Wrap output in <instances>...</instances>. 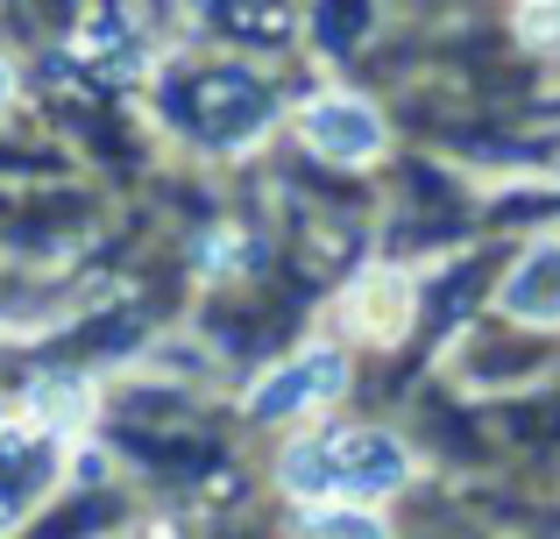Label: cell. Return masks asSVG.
<instances>
[{
  "label": "cell",
  "mask_w": 560,
  "mask_h": 539,
  "mask_svg": "<svg viewBox=\"0 0 560 539\" xmlns=\"http://www.w3.org/2000/svg\"><path fill=\"white\" fill-rule=\"evenodd\" d=\"M334 461H341V483H362V490H383V483H397V447L390 441H376V433H348V441H334L327 447Z\"/></svg>",
  "instance_id": "cell-2"
},
{
  "label": "cell",
  "mask_w": 560,
  "mask_h": 539,
  "mask_svg": "<svg viewBox=\"0 0 560 539\" xmlns=\"http://www.w3.org/2000/svg\"><path fill=\"white\" fill-rule=\"evenodd\" d=\"M327 539H376L370 518H327Z\"/></svg>",
  "instance_id": "cell-7"
},
{
  "label": "cell",
  "mask_w": 560,
  "mask_h": 539,
  "mask_svg": "<svg viewBox=\"0 0 560 539\" xmlns=\"http://www.w3.org/2000/svg\"><path fill=\"white\" fill-rule=\"evenodd\" d=\"M511 305L518 313H560V249H547V256H533L518 277H511Z\"/></svg>",
  "instance_id": "cell-4"
},
{
  "label": "cell",
  "mask_w": 560,
  "mask_h": 539,
  "mask_svg": "<svg viewBox=\"0 0 560 539\" xmlns=\"http://www.w3.org/2000/svg\"><path fill=\"white\" fill-rule=\"evenodd\" d=\"M191 99H199V128L213 142H228V136H248V128L262 121V85H248V79H234V71H213V79H199L191 85Z\"/></svg>",
  "instance_id": "cell-1"
},
{
  "label": "cell",
  "mask_w": 560,
  "mask_h": 539,
  "mask_svg": "<svg viewBox=\"0 0 560 539\" xmlns=\"http://www.w3.org/2000/svg\"><path fill=\"white\" fill-rule=\"evenodd\" d=\"M313 136H319V150H341V156H370L376 150V121L362 107H341V99L313 114Z\"/></svg>",
  "instance_id": "cell-3"
},
{
  "label": "cell",
  "mask_w": 560,
  "mask_h": 539,
  "mask_svg": "<svg viewBox=\"0 0 560 539\" xmlns=\"http://www.w3.org/2000/svg\"><path fill=\"white\" fill-rule=\"evenodd\" d=\"M525 36H533V43H560V0H547V8L525 22Z\"/></svg>",
  "instance_id": "cell-6"
},
{
  "label": "cell",
  "mask_w": 560,
  "mask_h": 539,
  "mask_svg": "<svg viewBox=\"0 0 560 539\" xmlns=\"http://www.w3.org/2000/svg\"><path fill=\"white\" fill-rule=\"evenodd\" d=\"M334 376H341L334 362H313V370H299V376H277V384L256 398V412H284V405H305L313 390H334Z\"/></svg>",
  "instance_id": "cell-5"
}]
</instances>
